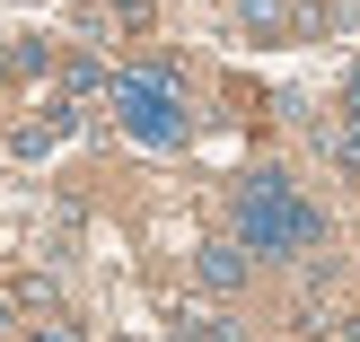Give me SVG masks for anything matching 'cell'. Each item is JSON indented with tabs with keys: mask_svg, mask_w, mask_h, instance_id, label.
I'll use <instances>...</instances> for the list:
<instances>
[{
	"mask_svg": "<svg viewBox=\"0 0 360 342\" xmlns=\"http://www.w3.org/2000/svg\"><path fill=\"white\" fill-rule=\"evenodd\" d=\"M238 237L255 255H299V246L326 237V220H316V202L290 193V176H246L238 185Z\"/></svg>",
	"mask_w": 360,
	"mask_h": 342,
	"instance_id": "obj_1",
	"label": "cell"
},
{
	"mask_svg": "<svg viewBox=\"0 0 360 342\" xmlns=\"http://www.w3.org/2000/svg\"><path fill=\"white\" fill-rule=\"evenodd\" d=\"M115 123H123V140H141V150H176L185 140V105H176V70L167 62H150V70H123L115 88Z\"/></svg>",
	"mask_w": 360,
	"mask_h": 342,
	"instance_id": "obj_2",
	"label": "cell"
},
{
	"mask_svg": "<svg viewBox=\"0 0 360 342\" xmlns=\"http://www.w3.org/2000/svg\"><path fill=\"white\" fill-rule=\"evenodd\" d=\"M70 123H79V105H53L44 123H18V140H9V150H18V158H44V150H62V132H70Z\"/></svg>",
	"mask_w": 360,
	"mask_h": 342,
	"instance_id": "obj_3",
	"label": "cell"
},
{
	"mask_svg": "<svg viewBox=\"0 0 360 342\" xmlns=\"http://www.w3.org/2000/svg\"><path fill=\"white\" fill-rule=\"evenodd\" d=\"M44 62H53L44 35H0V79H27V70L44 79Z\"/></svg>",
	"mask_w": 360,
	"mask_h": 342,
	"instance_id": "obj_4",
	"label": "cell"
},
{
	"mask_svg": "<svg viewBox=\"0 0 360 342\" xmlns=\"http://www.w3.org/2000/svg\"><path fill=\"white\" fill-rule=\"evenodd\" d=\"M246 255H255V246H202V263H193L202 290H238V281H246Z\"/></svg>",
	"mask_w": 360,
	"mask_h": 342,
	"instance_id": "obj_5",
	"label": "cell"
},
{
	"mask_svg": "<svg viewBox=\"0 0 360 342\" xmlns=\"http://www.w3.org/2000/svg\"><path fill=\"white\" fill-rule=\"evenodd\" d=\"M105 18L115 27H150V0H105Z\"/></svg>",
	"mask_w": 360,
	"mask_h": 342,
	"instance_id": "obj_6",
	"label": "cell"
},
{
	"mask_svg": "<svg viewBox=\"0 0 360 342\" xmlns=\"http://www.w3.org/2000/svg\"><path fill=\"white\" fill-rule=\"evenodd\" d=\"M334 158H343V167H360V114L343 123V132H334Z\"/></svg>",
	"mask_w": 360,
	"mask_h": 342,
	"instance_id": "obj_7",
	"label": "cell"
},
{
	"mask_svg": "<svg viewBox=\"0 0 360 342\" xmlns=\"http://www.w3.org/2000/svg\"><path fill=\"white\" fill-rule=\"evenodd\" d=\"M27 342H79V334H70V325H35Z\"/></svg>",
	"mask_w": 360,
	"mask_h": 342,
	"instance_id": "obj_8",
	"label": "cell"
},
{
	"mask_svg": "<svg viewBox=\"0 0 360 342\" xmlns=\"http://www.w3.org/2000/svg\"><path fill=\"white\" fill-rule=\"evenodd\" d=\"M9 334H18V316H9V308H0V342H9Z\"/></svg>",
	"mask_w": 360,
	"mask_h": 342,
	"instance_id": "obj_9",
	"label": "cell"
},
{
	"mask_svg": "<svg viewBox=\"0 0 360 342\" xmlns=\"http://www.w3.org/2000/svg\"><path fill=\"white\" fill-rule=\"evenodd\" d=\"M352 114H360V70H352Z\"/></svg>",
	"mask_w": 360,
	"mask_h": 342,
	"instance_id": "obj_10",
	"label": "cell"
}]
</instances>
